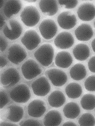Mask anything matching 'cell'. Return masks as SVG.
Wrapping results in <instances>:
<instances>
[{
	"mask_svg": "<svg viewBox=\"0 0 95 126\" xmlns=\"http://www.w3.org/2000/svg\"><path fill=\"white\" fill-rule=\"evenodd\" d=\"M21 41L27 49L32 50L35 49L40 44L41 39L36 31L30 30L25 32Z\"/></svg>",
	"mask_w": 95,
	"mask_h": 126,
	"instance_id": "6",
	"label": "cell"
},
{
	"mask_svg": "<svg viewBox=\"0 0 95 126\" xmlns=\"http://www.w3.org/2000/svg\"><path fill=\"white\" fill-rule=\"evenodd\" d=\"M77 13L79 19L81 21H91L95 17V6L89 2L83 3L79 7Z\"/></svg>",
	"mask_w": 95,
	"mask_h": 126,
	"instance_id": "13",
	"label": "cell"
},
{
	"mask_svg": "<svg viewBox=\"0 0 95 126\" xmlns=\"http://www.w3.org/2000/svg\"><path fill=\"white\" fill-rule=\"evenodd\" d=\"M76 37L80 41H89L94 35L93 30L89 25L83 23L80 25L74 31Z\"/></svg>",
	"mask_w": 95,
	"mask_h": 126,
	"instance_id": "16",
	"label": "cell"
},
{
	"mask_svg": "<svg viewBox=\"0 0 95 126\" xmlns=\"http://www.w3.org/2000/svg\"><path fill=\"white\" fill-rule=\"evenodd\" d=\"M27 56L26 52L21 46L17 44L12 45L8 49V58L15 64L22 62Z\"/></svg>",
	"mask_w": 95,
	"mask_h": 126,
	"instance_id": "9",
	"label": "cell"
},
{
	"mask_svg": "<svg viewBox=\"0 0 95 126\" xmlns=\"http://www.w3.org/2000/svg\"><path fill=\"white\" fill-rule=\"evenodd\" d=\"M78 123L81 126H94L95 125V119L91 113H84L79 119Z\"/></svg>",
	"mask_w": 95,
	"mask_h": 126,
	"instance_id": "28",
	"label": "cell"
},
{
	"mask_svg": "<svg viewBox=\"0 0 95 126\" xmlns=\"http://www.w3.org/2000/svg\"><path fill=\"white\" fill-rule=\"evenodd\" d=\"M58 2L61 6L67 9L74 8L78 4L77 0H59Z\"/></svg>",
	"mask_w": 95,
	"mask_h": 126,
	"instance_id": "30",
	"label": "cell"
},
{
	"mask_svg": "<svg viewBox=\"0 0 95 126\" xmlns=\"http://www.w3.org/2000/svg\"><path fill=\"white\" fill-rule=\"evenodd\" d=\"M39 30L44 39L50 40L56 35L58 28L54 20L48 19L44 20L41 22L39 26Z\"/></svg>",
	"mask_w": 95,
	"mask_h": 126,
	"instance_id": "5",
	"label": "cell"
},
{
	"mask_svg": "<svg viewBox=\"0 0 95 126\" xmlns=\"http://www.w3.org/2000/svg\"><path fill=\"white\" fill-rule=\"evenodd\" d=\"M39 7L45 15L52 16L55 15L58 10V6L56 0H40Z\"/></svg>",
	"mask_w": 95,
	"mask_h": 126,
	"instance_id": "18",
	"label": "cell"
},
{
	"mask_svg": "<svg viewBox=\"0 0 95 126\" xmlns=\"http://www.w3.org/2000/svg\"><path fill=\"white\" fill-rule=\"evenodd\" d=\"M63 113L66 117L71 119L77 117L81 112L79 105L76 103L70 102L67 104L63 110Z\"/></svg>",
	"mask_w": 95,
	"mask_h": 126,
	"instance_id": "24",
	"label": "cell"
},
{
	"mask_svg": "<svg viewBox=\"0 0 95 126\" xmlns=\"http://www.w3.org/2000/svg\"><path fill=\"white\" fill-rule=\"evenodd\" d=\"M27 110L30 116L34 118L40 117L46 112L45 102L40 100H33L28 105Z\"/></svg>",
	"mask_w": 95,
	"mask_h": 126,
	"instance_id": "15",
	"label": "cell"
},
{
	"mask_svg": "<svg viewBox=\"0 0 95 126\" xmlns=\"http://www.w3.org/2000/svg\"><path fill=\"white\" fill-rule=\"evenodd\" d=\"M42 125L40 123L38 120H33V119H28L26 120L23 123L21 126H40Z\"/></svg>",
	"mask_w": 95,
	"mask_h": 126,
	"instance_id": "32",
	"label": "cell"
},
{
	"mask_svg": "<svg viewBox=\"0 0 95 126\" xmlns=\"http://www.w3.org/2000/svg\"><path fill=\"white\" fill-rule=\"evenodd\" d=\"M31 86L34 94L39 96H46L51 89L50 84L46 78L44 76L33 82Z\"/></svg>",
	"mask_w": 95,
	"mask_h": 126,
	"instance_id": "7",
	"label": "cell"
},
{
	"mask_svg": "<svg viewBox=\"0 0 95 126\" xmlns=\"http://www.w3.org/2000/svg\"><path fill=\"white\" fill-rule=\"evenodd\" d=\"M0 51L3 52L6 49L8 46L7 42L5 39L2 36H0Z\"/></svg>",
	"mask_w": 95,
	"mask_h": 126,
	"instance_id": "34",
	"label": "cell"
},
{
	"mask_svg": "<svg viewBox=\"0 0 95 126\" xmlns=\"http://www.w3.org/2000/svg\"><path fill=\"white\" fill-rule=\"evenodd\" d=\"M65 91L67 95L69 98L76 99L81 96L82 90L81 85L78 83L71 82L66 87Z\"/></svg>",
	"mask_w": 95,
	"mask_h": 126,
	"instance_id": "26",
	"label": "cell"
},
{
	"mask_svg": "<svg viewBox=\"0 0 95 126\" xmlns=\"http://www.w3.org/2000/svg\"><path fill=\"white\" fill-rule=\"evenodd\" d=\"M9 102L8 97L5 92H0V108L2 109Z\"/></svg>",
	"mask_w": 95,
	"mask_h": 126,
	"instance_id": "31",
	"label": "cell"
},
{
	"mask_svg": "<svg viewBox=\"0 0 95 126\" xmlns=\"http://www.w3.org/2000/svg\"><path fill=\"white\" fill-rule=\"evenodd\" d=\"M0 28H1L5 24V22L4 17L1 15H0Z\"/></svg>",
	"mask_w": 95,
	"mask_h": 126,
	"instance_id": "38",
	"label": "cell"
},
{
	"mask_svg": "<svg viewBox=\"0 0 95 126\" xmlns=\"http://www.w3.org/2000/svg\"><path fill=\"white\" fill-rule=\"evenodd\" d=\"M59 25L62 29L69 30L75 26L77 23L75 16L72 12L65 11L61 13L57 17Z\"/></svg>",
	"mask_w": 95,
	"mask_h": 126,
	"instance_id": "12",
	"label": "cell"
},
{
	"mask_svg": "<svg viewBox=\"0 0 95 126\" xmlns=\"http://www.w3.org/2000/svg\"><path fill=\"white\" fill-rule=\"evenodd\" d=\"M54 55L53 47L48 43L42 45L34 54V56L38 62L45 67H48L51 64Z\"/></svg>",
	"mask_w": 95,
	"mask_h": 126,
	"instance_id": "1",
	"label": "cell"
},
{
	"mask_svg": "<svg viewBox=\"0 0 95 126\" xmlns=\"http://www.w3.org/2000/svg\"><path fill=\"white\" fill-rule=\"evenodd\" d=\"M22 4L20 0H9L4 4L3 12L5 16L9 18L17 14L21 10Z\"/></svg>",
	"mask_w": 95,
	"mask_h": 126,
	"instance_id": "21",
	"label": "cell"
},
{
	"mask_svg": "<svg viewBox=\"0 0 95 126\" xmlns=\"http://www.w3.org/2000/svg\"><path fill=\"white\" fill-rule=\"evenodd\" d=\"M74 43L73 36L69 32H62L55 38L54 43L56 47L60 49H67L71 48Z\"/></svg>",
	"mask_w": 95,
	"mask_h": 126,
	"instance_id": "14",
	"label": "cell"
},
{
	"mask_svg": "<svg viewBox=\"0 0 95 126\" xmlns=\"http://www.w3.org/2000/svg\"><path fill=\"white\" fill-rule=\"evenodd\" d=\"M10 95L11 98L15 102L25 103L30 100L31 94L27 85L21 84L12 89L10 92Z\"/></svg>",
	"mask_w": 95,
	"mask_h": 126,
	"instance_id": "3",
	"label": "cell"
},
{
	"mask_svg": "<svg viewBox=\"0 0 95 126\" xmlns=\"http://www.w3.org/2000/svg\"><path fill=\"white\" fill-rule=\"evenodd\" d=\"M88 67L91 72L95 73V56L92 57L88 63Z\"/></svg>",
	"mask_w": 95,
	"mask_h": 126,
	"instance_id": "33",
	"label": "cell"
},
{
	"mask_svg": "<svg viewBox=\"0 0 95 126\" xmlns=\"http://www.w3.org/2000/svg\"><path fill=\"white\" fill-rule=\"evenodd\" d=\"M21 71L26 79L31 80L40 75L42 70L38 64L33 59H29L24 63Z\"/></svg>",
	"mask_w": 95,
	"mask_h": 126,
	"instance_id": "4",
	"label": "cell"
},
{
	"mask_svg": "<svg viewBox=\"0 0 95 126\" xmlns=\"http://www.w3.org/2000/svg\"><path fill=\"white\" fill-rule=\"evenodd\" d=\"M7 61L4 57L1 56L0 57V68H2L5 67L7 64Z\"/></svg>",
	"mask_w": 95,
	"mask_h": 126,
	"instance_id": "35",
	"label": "cell"
},
{
	"mask_svg": "<svg viewBox=\"0 0 95 126\" xmlns=\"http://www.w3.org/2000/svg\"><path fill=\"white\" fill-rule=\"evenodd\" d=\"M25 1L26 2H29V3H34V2H35L37 1V0H25Z\"/></svg>",
	"mask_w": 95,
	"mask_h": 126,
	"instance_id": "41",
	"label": "cell"
},
{
	"mask_svg": "<svg viewBox=\"0 0 95 126\" xmlns=\"http://www.w3.org/2000/svg\"><path fill=\"white\" fill-rule=\"evenodd\" d=\"M70 73L71 78L74 80L79 81L85 78L87 72L84 65L81 64L77 63L71 68Z\"/></svg>",
	"mask_w": 95,
	"mask_h": 126,
	"instance_id": "25",
	"label": "cell"
},
{
	"mask_svg": "<svg viewBox=\"0 0 95 126\" xmlns=\"http://www.w3.org/2000/svg\"><path fill=\"white\" fill-rule=\"evenodd\" d=\"M24 110L22 107L12 105L8 107L5 110V116L11 122H20L23 117Z\"/></svg>",
	"mask_w": 95,
	"mask_h": 126,
	"instance_id": "17",
	"label": "cell"
},
{
	"mask_svg": "<svg viewBox=\"0 0 95 126\" xmlns=\"http://www.w3.org/2000/svg\"><path fill=\"white\" fill-rule=\"evenodd\" d=\"M94 27L95 29V21L94 23Z\"/></svg>",
	"mask_w": 95,
	"mask_h": 126,
	"instance_id": "42",
	"label": "cell"
},
{
	"mask_svg": "<svg viewBox=\"0 0 95 126\" xmlns=\"http://www.w3.org/2000/svg\"><path fill=\"white\" fill-rule=\"evenodd\" d=\"M20 18L27 27H33L39 22L40 15L35 7L30 5L24 8L20 14Z\"/></svg>",
	"mask_w": 95,
	"mask_h": 126,
	"instance_id": "2",
	"label": "cell"
},
{
	"mask_svg": "<svg viewBox=\"0 0 95 126\" xmlns=\"http://www.w3.org/2000/svg\"><path fill=\"white\" fill-rule=\"evenodd\" d=\"M86 89L89 92H95V75H91L87 78L85 82Z\"/></svg>",
	"mask_w": 95,
	"mask_h": 126,
	"instance_id": "29",
	"label": "cell"
},
{
	"mask_svg": "<svg viewBox=\"0 0 95 126\" xmlns=\"http://www.w3.org/2000/svg\"><path fill=\"white\" fill-rule=\"evenodd\" d=\"M63 126H77V125L71 121H67L64 123L63 125Z\"/></svg>",
	"mask_w": 95,
	"mask_h": 126,
	"instance_id": "37",
	"label": "cell"
},
{
	"mask_svg": "<svg viewBox=\"0 0 95 126\" xmlns=\"http://www.w3.org/2000/svg\"><path fill=\"white\" fill-rule=\"evenodd\" d=\"M63 118L60 113L57 110L49 111L44 118L43 123L45 126H57L61 123Z\"/></svg>",
	"mask_w": 95,
	"mask_h": 126,
	"instance_id": "20",
	"label": "cell"
},
{
	"mask_svg": "<svg viewBox=\"0 0 95 126\" xmlns=\"http://www.w3.org/2000/svg\"><path fill=\"white\" fill-rule=\"evenodd\" d=\"M73 53L74 57L77 60L79 61H84L90 56V49L87 45L79 44L74 47Z\"/></svg>",
	"mask_w": 95,
	"mask_h": 126,
	"instance_id": "23",
	"label": "cell"
},
{
	"mask_svg": "<svg viewBox=\"0 0 95 126\" xmlns=\"http://www.w3.org/2000/svg\"><path fill=\"white\" fill-rule=\"evenodd\" d=\"M46 73L54 86L61 87L65 85L67 82V75L60 69L51 68L46 71Z\"/></svg>",
	"mask_w": 95,
	"mask_h": 126,
	"instance_id": "11",
	"label": "cell"
},
{
	"mask_svg": "<svg viewBox=\"0 0 95 126\" xmlns=\"http://www.w3.org/2000/svg\"><path fill=\"white\" fill-rule=\"evenodd\" d=\"M18 125L13 124V123L6 122H2L0 124V126H16Z\"/></svg>",
	"mask_w": 95,
	"mask_h": 126,
	"instance_id": "36",
	"label": "cell"
},
{
	"mask_svg": "<svg viewBox=\"0 0 95 126\" xmlns=\"http://www.w3.org/2000/svg\"><path fill=\"white\" fill-rule=\"evenodd\" d=\"M66 100V97L60 91H53L48 96V101L50 106L54 108H59L64 104Z\"/></svg>",
	"mask_w": 95,
	"mask_h": 126,
	"instance_id": "22",
	"label": "cell"
},
{
	"mask_svg": "<svg viewBox=\"0 0 95 126\" xmlns=\"http://www.w3.org/2000/svg\"><path fill=\"white\" fill-rule=\"evenodd\" d=\"M73 58L68 52L61 51L58 53L55 59L56 66L60 68H67L69 67L73 63Z\"/></svg>",
	"mask_w": 95,
	"mask_h": 126,
	"instance_id": "19",
	"label": "cell"
},
{
	"mask_svg": "<svg viewBox=\"0 0 95 126\" xmlns=\"http://www.w3.org/2000/svg\"><path fill=\"white\" fill-rule=\"evenodd\" d=\"M80 103L84 110H94L95 108V95L91 94H84L81 99Z\"/></svg>",
	"mask_w": 95,
	"mask_h": 126,
	"instance_id": "27",
	"label": "cell"
},
{
	"mask_svg": "<svg viewBox=\"0 0 95 126\" xmlns=\"http://www.w3.org/2000/svg\"><path fill=\"white\" fill-rule=\"evenodd\" d=\"M91 47L94 52L95 53V38L94 39L92 42Z\"/></svg>",
	"mask_w": 95,
	"mask_h": 126,
	"instance_id": "39",
	"label": "cell"
},
{
	"mask_svg": "<svg viewBox=\"0 0 95 126\" xmlns=\"http://www.w3.org/2000/svg\"><path fill=\"white\" fill-rule=\"evenodd\" d=\"M4 1L3 0H0V8H2L4 4Z\"/></svg>",
	"mask_w": 95,
	"mask_h": 126,
	"instance_id": "40",
	"label": "cell"
},
{
	"mask_svg": "<svg viewBox=\"0 0 95 126\" xmlns=\"http://www.w3.org/2000/svg\"><path fill=\"white\" fill-rule=\"evenodd\" d=\"M23 28L20 22L16 20H10L3 29L4 35L10 40H15L21 35Z\"/></svg>",
	"mask_w": 95,
	"mask_h": 126,
	"instance_id": "8",
	"label": "cell"
},
{
	"mask_svg": "<svg viewBox=\"0 0 95 126\" xmlns=\"http://www.w3.org/2000/svg\"><path fill=\"white\" fill-rule=\"evenodd\" d=\"M20 79L19 72L13 67H10L6 69L2 73L0 77V82L2 85L8 87L15 85Z\"/></svg>",
	"mask_w": 95,
	"mask_h": 126,
	"instance_id": "10",
	"label": "cell"
}]
</instances>
